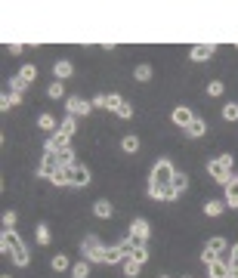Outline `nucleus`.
<instances>
[{
    "label": "nucleus",
    "mask_w": 238,
    "mask_h": 278,
    "mask_svg": "<svg viewBox=\"0 0 238 278\" xmlns=\"http://www.w3.org/2000/svg\"><path fill=\"white\" fill-rule=\"evenodd\" d=\"M0 250H4L7 256H13L16 266H28V247L22 244V238L13 229H4V235H0Z\"/></svg>",
    "instance_id": "1"
},
{
    "label": "nucleus",
    "mask_w": 238,
    "mask_h": 278,
    "mask_svg": "<svg viewBox=\"0 0 238 278\" xmlns=\"http://www.w3.org/2000/svg\"><path fill=\"white\" fill-rule=\"evenodd\" d=\"M232 164H235V155H219V158L207 161V173H210L219 185H223V189L235 179V176H232Z\"/></svg>",
    "instance_id": "2"
},
{
    "label": "nucleus",
    "mask_w": 238,
    "mask_h": 278,
    "mask_svg": "<svg viewBox=\"0 0 238 278\" xmlns=\"http://www.w3.org/2000/svg\"><path fill=\"white\" fill-rule=\"evenodd\" d=\"M173 176H176L173 164L164 158V161H158V164L152 167V179H149V185H161V189H167V185L173 182Z\"/></svg>",
    "instance_id": "3"
},
{
    "label": "nucleus",
    "mask_w": 238,
    "mask_h": 278,
    "mask_svg": "<svg viewBox=\"0 0 238 278\" xmlns=\"http://www.w3.org/2000/svg\"><path fill=\"white\" fill-rule=\"evenodd\" d=\"M81 253H84V259H90V263H105V247H102V241L96 235H87L81 241Z\"/></svg>",
    "instance_id": "4"
},
{
    "label": "nucleus",
    "mask_w": 238,
    "mask_h": 278,
    "mask_svg": "<svg viewBox=\"0 0 238 278\" xmlns=\"http://www.w3.org/2000/svg\"><path fill=\"white\" fill-rule=\"evenodd\" d=\"M65 108H68V115H71V118H78V115H84V118H87L90 111H93V102H84L81 96H68V99H65Z\"/></svg>",
    "instance_id": "5"
},
{
    "label": "nucleus",
    "mask_w": 238,
    "mask_h": 278,
    "mask_svg": "<svg viewBox=\"0 0 238 278\" xmlns=\"http://www.w3.org/2000/svg\"><path fill=\"white\" fill-rule=\"evenodd\" d=\"M59 167H62V164H59V155H50V152H47L44 161H41V170H38V173H41L44 179H53V173H56Z\"/></svg>",
    "instance_id": "6"
},
{
    "label": "nucleus",
    "mask_w": 238,
    "mask_h": 278,
    "mask_svg": "<svg viewBox=\"0 0 238 278\" xmlns=\"http://www.w3.org/2000/svg\"><path fill=\"white\" fill-rule=\"evenodd\" d=\"M170 118H173V124H176V127H182V130H186V127L195 121V115H192V108H189V105H176Z\"/></svg>",
    "instance_id": "7"
},
{
    "label": "nucleus",
    "mask_w": 238,
    "mask_h": 278,
    "mask_svg": "<svg viewBox=\"0 0 238 278\" xmlns=\"http://www.w3.org/2000/svg\"><path fill=\"white\" fill-rule=\"evenodd\" d=\"M68 142H71V139H68L65 133H53V136L47 139V152H50V155H59L62 148H68Z\"/></svg>",
    "instance_id": "8"
},
{
    "label": "nucleus",
    "mask_w": 238,
    "mask_h": 278,
    "mask_svg": "<svg viewBox=\"0 0 238 278\" xmlns=\"http://www.w3.org/2000/svg\"><path fill=\"white\" fill-rule=\"evenodd\" d=\"M71 185H78V189H87V185H90V170H87V167H71Z\"/></svg>",
    "instance_id": "9"
},
{
    "label": "nucleus",
    "mask_w": 238,
    "mask_h": 278,
    "mask_svg": "<svg viewBox=\"0 0 238 278\" xmlns=\"http://www.w3.org/2000/svg\"><path fill=\"white\" fill-rule=\"evenodd\" d=\"M130 235L139 241V244H145V241H149V222H145V219H133L130 222Z\"/></svg>",
    "instance_id": "10"
},
{
    "label": "nucleus",
    "mask_w": 238,
    "mask_h": 278,
    "mask_svg": "<svg viewBox=\"0 0 238 278\" xmlns=\"http://www.w3.org/2000/svg\"><path fill=\"white\" fill-rule=\"evenodd\" d=\"M213 53H216L213 44H195V47H192V59H195V62H207Z\"/></svg>",
    "instance_id": "11"
},
{
    "label": "nucleus",
    "mask_w": 238,
    "mask_h": 278,
    "mask_svg": "<svg viewBox=\"0 0 238 278\" xmlns=\"http://www.w3.org/2000/svg\"><path fill=\"white\" fill-rule=\"evenodd\" d=\"M53 74H56V81H65V78H71V74H75V65H71L68 59H62V62L53 65Z\"/></svg>",
    "instance_id": "12"
},
{
    "label": "nucleus",
    "mask_w": 238,
    "mask_h": 278,
    "mask_svg": "<svg viewBox=\"0 0 238 278\" xmlns=\"http://www.w3.org/2000/svg\"><path fill=\"white\" fill-rule=\"evenodd\" d=\"M207 272H210V278H229V263H226L223 256H219L216 263H210V266H207Z\"/></svg>",
    "instance_id": "13"
},
{
    "label": "nucleus",
    "mask_w": 238,
    "mask_h": 278,
    "mask_svg": "<svg viewBox=\"0 0 238 278\" xmlns=\"http://www.w3.org/2000/svg\"><path fill=\"white\" fill-rule=\"evenodd\" d=\"M207 250H213V253L219 256V253H226V250H229V241H226L223 235H213V238L207 241Z\"/></svg>",
    "instance_id": "14"
},
{
    "label": "nucleus",
    "mask_w": 238,
    "mask_h": 278,
    "mask_svg": "<svg viewBox=\"0 0 238 278\" xmlns=\"http://www.w3.org/2000/svg\"><path fill=\"white\" fill-rule=\"evenodd\" d=\"M121 269H124V275H127V278H136V275H139V269H142V263H136L133 256H127L124 263H121Z\"/></svg>",
    "instance_id": "15"
},
{
    "label": "nucleus",
    "mask_w": 238,
    "mask_h": 278,
    "mask_svg": "<svg viewBox=\"0 0 238 278\" xmlns=\"http://www.w3.org/2000/svg\"><path fill=\"white\" fill-rule=\"evenodd\" d=\"M68 272H71V278H90V259H81V263H75Z\"/></svg>",
    "instance_id": "16"
},
{
    "label": "nucleus",
    "mask_w": 238,
    "mask_h": 278,
    "mask_svg": "<svg viewBox=\"0 0 238 278\" xmlns=\"http://www.w3.org/2000/svg\"><path fill=\"white\" fill-rule=\"evenodd\" d=\"M124 259H127V256H124V250H121L118 244L105 250V263H108V266H115V263H124Z\"/></svg>",
    "instance_id": "17"
},
{
    "label": "nucleus",
    "mask_w": 238,
    "mask_h": 278,
    "mask_svg": "<svg viewBox=\"0 0 238 278\" xmlns=\"http://www.w3.org/2000/svg\"><path fill=\"white\" fill-rule=\"evenodd\" d=\"M204 130H207V124H204V121H201V118H195V121H192V124L186 127V136H192V139H198L201 133H204Z\"/></svg>",
    "instance_id": "18"
},
{
    "label": "nucleus",
    "mask_w": 238,
    "mask_h": 278,
    "mask_svg": "<svg viewBox=\"0 0 238 278\" xmlns=\"http://www.w3.org/2000/svg\"><path fill=\"white\" fill-rule=\"evenodd\" d=\"M93 213H96L99 219H108V216L115 213V207H112L108 201H96V204H93Z\"/></svg>",
    "instance_id": "19"
},
{
    "label": "nucleus",
    "mask_w": 238,
    "mask_h": 278,
    "mask_svg": "<svg viewBox=\"0 0 238 278\" xmlns=\"http://www.w3.org/2000/svg\"><path fill=\"white\" fill-rule=\"evenodd\" d=\"M170 189H173L176 195H182V192L189 189V176H186V173H176V176H173V182H170Z\"/></svg>",
    "instance_id": "20"
},
{
    "label": "nucleus",
    "mask_w": 238,
    "mask_h": 278,
    "mask_svg": "<svg viewBox=\"0 0 238 278\" xmlns=\"http://www.w3.org/2000/svg\"><path fill=\"white\" fill-rule=\"evenodd\" d=\"M226 204L238 207V179H232V182L226 185Z\"/></svg>",
    "instance_id": "21"
},
{
    "label": "nucleus",
    "mask_w": 238,
    "mask_h": 278,
    "mask_svg": "<svg viewBox=\"0 0 238 278\" xmlns=\"http://www.w3.org/2000/svg\"><path fill=\"white\" fill-rule=\"evenodd\" d=\"M223 210H226V201H207V204H204V213H207V216H219Z\"/></svg>",
    "instance_id": "22"
},
{
    "label": "nucleus",
    "mask_w": 238,
    "mask_h": 278,
    "mask_svg": "<svg viewBox=\"0 0 238 278\" xmlns=\"http://www.w3.org/2000/svg\"><path fill=\"white\" fill-rule=\"evenodd\" d=\"M50 266L56 269V272H65V269H71V266H68V256H65V253H56V256L50 259Z\"/></svg>",
    "instance_id": "23"
},
{
    "label": "nucleus",
    "mask_w": 238,
    "mask_h": 278,
    "mask_svg": "<svg viewBox=\"0 0 238 278\" xmlns=\"http://www.w3.org/2000/svg\"><path fill=\"white\" fill-rule=\"evenodd\" d=\"M59 164H62V167H68V170H71V167H75V152H71V145H68V148H62V152H59Z\"/></svg>",
    "instance_id": "24"
},
{
    "label": "nucleus",
    "mask_w": 238,
    "mask_h": 278,
    "mask_svg": "<svg viewBox=\"0 0 238 278\" xmlns=\"http://www.w3.org/2000/svg\"><path fill=\"white\" fill-rule=\"evenodd\" d=\"M19 102H22V96H19V93H7V96L0 99V108H7V111H10L13 105H19Z\"/></svg>",
    "instance_id": "25"
},
{
    "label": "nucleus",
    "mask_w": 238,
    "mask_h": 278,
    "mask_svg": "<svg viewBox=\"0 0 238 278\" xmlns=\"http://www.w3.org/2000/svg\"><path fill=\"white\" fill-rule=\"evenodd\" d=\"M47 96H50V99H59V96H65V87H62V81H53V84H50V90H47Z\"/></svg>",
    "instance_id": "26"
},
{
    "label": "nucleus",
    "mask_w": 238,
    "mask_h": 278,
    "mask_svg": "<svg viewBox=\"0 0 238 278\" xmlns=\"http://www.w3.org/2000/svg\"><path fill=\"white\" fill-rule=\"evenodd\" d=\"M75 130H78V127H75V118H71V115H68V118L62 121V127H59V133H65V136L71 139V136H75Z\"/></svg>",
    "instance_id": "27"
},
{
    "label": "nucleus",
    "mask_w": 238,
    "mask_h": 278,
    "mask_svg": "<svg viewBox=\"0 0 238 278\" xmlns=\"http://www.w3.org/2000/svg\"><path fill=\"white\" fill-rule=\"evenodd\" d=\"M121 148H124V152H139V139L136 136H124V142H121Z\"/></svg>",
    "instance_id": "28"
},
{
    "label": "nucleus",
    "mask_w": 238,
    "mask_h": 278,
    "mask_svg": "<svg viewBox=\"0 0 238 278\" xmlns=\"http://www.w3.org/2000/svg\"><path fill=\"white\" fill-rule=\"evenodd\" d=\"M229 278H238V244L232 247V256H229Z\"/></svg>",
    "instance_id": "29"
},
{
    "label": "nucleus",
    "mask_w": 238,
    "mask_h": 278,
    "mask_svg": "<svg viewBox=\"0 0 238 278\" xmlns=\"http://www.w3.org/2000/svg\"><path fill=\"white\" fill-rule=\"evenodd\" d=\"M25 87H28V84L19 78V74H16V78H10V93H19V96H22V93H25Z\"/></svg>",
    "instance_id": "30"
},
{
    "label": "nucleus",
    "mask_w": 238,
    "mask_h": 278,
    "mask_svg": "<svg viewBox=\"0 0 238 278\" xmlns=\"http://www.w3.org/2000/svg\"><path fill=\"white\" fill-rule=\"evenodd\" d=\"M38 127H41V130H53V127H56V118H53L50 111H47V115L38 118Z\"/></svg>",
    "instance_id": "31"
},
{
    "label": "nucleus",
    "mask_w": 238,
    "mask_h": 278,
    "mask_svg": "<svg viewBox=\"0 0 238 278\" xmlns=\"http://www.w3.org/2000/svg\"><path fill=\"white\" fill-rule=\"evenodd\" d=\"M19 78H22V81H25V84H31V81H34V78H38V68H34V65H25V68H22V71H19Z\"/></svg>",
    "instance_id": "32"
},
{
    "label": "nucleus",
    "mask_w": 238,
    "mask_h": 278,
    "mask_svg": "<svg viewBox=\"0 0 238 278\" xmlns=\"http://www.w3.org/2000/svg\"><path fill=\"white\" fill-rule=\"evenodd\" d=\"M130 256L136 259V263H142V266H145V263H149V250H145V244H139V247H136V250H133Z\"/></svg>",
    "instance_id": "33"
},
{
    "label": "nucleus",
    "mask_w": 238,
    "mask_h": 278,
    "mask_svg": "<svg viewBox=\"0 0 238 278\" xmlns=\"http://www.w3.org/2000/svg\"><path fill=\"white\" fill-rule=\"evenodd\" d=\"M223 118H226V121H238V105H235V102L223 105Z\"/></svg>",
    "instance_id": "34"
},
{
    "label": "nucleus",
    "mask_w": 238,
    "mask_h": 278,
    "mask_svg": "<svg viewBox=\"0 0 238 278\" xmlns=\"http://www.w3.org/2000/svg\"><path fill=\"white\" fill-rule=\"evenodd\" d=\"M136 81H142V84L152 81V65H139V68H136Z\"/></svg>",
    "instance_id": "35"
},
{
    "label": "nucleus",
    "mask_w": 238,
    "mask_h": 278,
    "mask_svg": "<svg viewBox=\"0 0 238 278\" xmlns=\"http://www.w3.org/2000/svg\"><path fill=\"white\" fill-rule=\"evenodd\" d=\"M223 90H226L223 81H210V84H207V93H210V96H223Z\"/></svg>",
    "instance_id": "36"
},
{
    "label": "nucleus",
    "mask_w": 238,
    "mask_h": 278,
    "mask_svg": "<svg viewBox=\"0 0 238 278\" xmlns=\"http://www.w3.org/2000/svg\"><path fill=\"white\" fill-rule=\"evenodd\" d=\"M38 244H50V229L44 226V222L38 226Z\"/></svg>",
    "instance_id": "37"
},
{
    "label": "nucleus",
    "mask_w": 238,
    "mask_h": 278,
    "mask_svg": "<svg viewBox=\"0 0 238 278\" xmlns=\"http://www.w3.org/2000/svg\"><path fill=\"white\" fill-rule=\"evenodd\" d=\"M118 115H121V118H133V105L127 102V99H124V102L118 105Z\"/></svg>",
    "instance_id": "38"
},
{
    "label": "nucleus",
    "mask_w": 238,
    "mask_h": 278,
    "mask_svg": "<svg viewBox=\"0 0 238 278\" xmlns=\"http://www.w3.org/2000/svg\"><path fill=\"white\" fill-rule=\"evenodd\" d=\"M121 102H124V96H118V93H108V111H118Z\"/></svg>",
    "instance_id": "39"
},
{
    "label": "nucleus",
    "mask_w": 238,
    "mask_h": 278,
    "mask_svg": "<svg viewBox=\"0 0 238 278\" xmlns=\"http://www.w3.org/2000/svg\"><path fill=\"white\" fill-rule=\"evenodd\" d=\"M216 259H219V256H216L213 250H207V247H204V253H201V263H204V266H210V263H216Z\"/></svg>",
    "instance_id": "40"
},
{
    "label": "nucleus",
    "mask_w": 238,
    "mask_h": 278,
    "mask_svg": "<svg viewBox=\"0 0 238 278\" xmlns=\"http://www.w3.org/2000/svg\"><path fill=\"white\" fill-rule=\"evenodd\" d=\"M16 226V210H7L4 213V229H13Z\"/></svg>",
    "instance_id": "41"
},
{
    "label": "nucleus",
    "mask_w": 238,
    "mask_h": 278,
    "mask_svg": "<svg viewBox=\"0 0 238 278\" xmlns=\"http://www.w3.org/2000/svg\"><path fill=\"white\" fill-rule=\"evenodd\" d=\"M93 108H105L108 111V96H105V93H99V96L93 99Z\"/></svg>",
    "instance_id": "42"
},
{
    "label": "nucleus",
    "mask_w": 238,
    "mask_h": 278,
    "mask_svg": "<svg viewBox=\"0 0 238 278\" xmlns=\"http://www.w3.org/2000/svg\"><path fill=\"white\" fill-rule=\"evenodd\" d=\"M161 278H170V275H161Z\"/></svg>",
    "instance_id": "43"
},
{
    "label": "nucleus",
    "mask_w": 238,
    "mask_h": 278,
    "mask_svg": "<svg viewBox=\"0 0 238 278\" xmlns=\"http://www.w3.org/2000/svg\"><path fill=\"white\" fill-rule=\"evenodd\" d=\"M4 278H10V275H4Z\"/></svg>",
    "instance_id": "44"
},
{
    "label": "nucleus",
    "mask_w": 238,
    "mask_h": 278,
    "mask_svg": "<svg viewBox=\"0 0 238 278\" xmlns=\"http://www.w3.org/2000/svg\"><path fill=\"white\" fill-rule=\"evenodd\" d=\"M235 179H238V176H235Z\"/></svg>",
    "instance_id": "45"
}]
</instances>
